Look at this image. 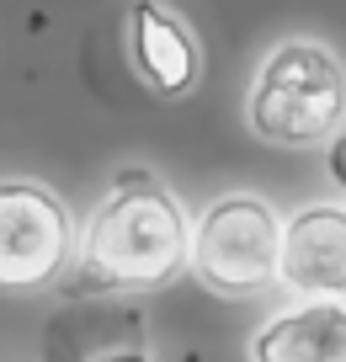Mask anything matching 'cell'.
Wrapping results in <instances>:
<instances>
[{
    "label": "cell",
    "mask_w": 346,
    "mask_h": 362,
    "mask_svg": "<svg viewBox=\"0 0 346 362\" xmlns=\"http://www.w3.org/2000/svg\"><path fill=\"white\" fill-rule=\"evenodd\" d=\"M192 218L171 187L149 170H123L117 187L91 208L86 235H75V256L91 283L123 288V293H155L187 272Z\"/></svg>",
    "instance_id": "obj_1"
},
{
    "label": "cell",
    "mask_w": 346,
    "mask_h": 362,
    "mask_svg": "<svg viewBox=\"0 0 346 362\" xmlns=\"http://www.w3.org/2000/svg\"><path fill=\"white\" fill-rule=\"evenodd\" d=\"M246 123L277 149H320L346 128V59L320 37H282L250 80Z\"/></svg>",
    "instance_id": "obj_2"
},
{
    "label": "cell",
    "mask_w": 346,
    "mask_h": 362,
    "mask_svg": "<svg viewBox=\"0 0 346 362\" xmlns=\"http://www.w3.org/2000/svg\"><path fill=\"white\" fill-rule=\"evenodd\" d=\"M277 250H282L277 208L256 192H224L192 224L187 267L219 298H256L277 288Z\"/></svg>",
    "instance_id": "obj_3"
},
{
    "label": "cell",
    "mask_w": 346,
    "mask_h": 362,
    "mask_svg": "<svg viewBox=\"0 0 346 362\" xmlns=\"http://www.w3.org/2000/svg\"><path fill=\"white\" fill-rule=\"evenodd\" d=\"M75 261V214L33 176L0 181V293H43Z\"/></svg>",
    "instance_id": "obj_4"
},
{
    "label": "cell",
    "mask_w": 346,
    "mask_h": 362,
    "mask_svg": "<svg viewBox=\"0 0 346 362\" xmlns=\"http://www.w3.org/2000/svg\"><path fill=\"white\" fill-rule=\"evenodd\" d=\"M277 283L304 298L346 293V203H309L282 218Z\"/></svg>",
    "instance_id": "obj_5"
},
{
    "label": "cell",
    "mask_w": 346,
    "mask_h": 362,
    "mask_svg": "<svg viewBox=\"0 0 346 362\" xmlns=\"http://www.w3.org/2000/svg\"><path fill=\"white\" fill-rule=\"evenodd\" d=\"M128 54H134L139 80L166 102H181V96L197 90L202 48L192 37V27L160 0H134V11H128Z\"/></svg>",
    "instance_id": "obj_6"
},
{
    "label": "cell",
    "mask_w": 346,
    "mask_h": 362,
    "mask_svg": "<svg viewBox=\"0 0 346 362\" xmlns=\"http://www.w3.org/2000/svg\"><path fill=\"white\" fill-rule=\"evenodd\" d=\"M250 362H346V293L277 309L246 346Z\"/></svg>",
    "instance_id": "obj_7"
},
{
    "label": "cell",
    "mask_w": 346,
    "mask_h": 362,
    "mask_svg": "<svg viewBox=\"0 0 346 362\" xmlns=\"http://www.w3.org/2000/svg\"><path fill=\"white\" fill-rule=\"evenodd\" d=\"M325 176H330L335 187L346 192V128H341V134H330V139H325Z\"/></svg>",
    "instance_id": "obj_8"
},
{
    "label": "cell",
    "mask_w": 346,
    "mask_h": 362,
    "mask_svg": "<svg viewBox=\"0 0 346 362\" xmlns=\"http://www.w3.org/2000/svg\"><path fill=\"white\" fill-rule=\"evenodd\" d=\"M86 362H155V357L128 341V346H107V351H96V357H86Z\"/></svg>",
    "instance_id": "obj_9"
}]
</instances>
